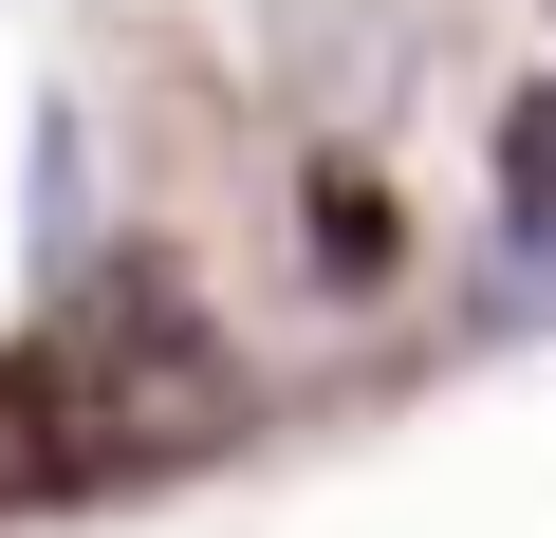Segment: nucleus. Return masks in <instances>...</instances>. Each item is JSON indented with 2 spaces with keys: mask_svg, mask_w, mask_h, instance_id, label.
Wrapping results in <instances>:
<instances>
[{
  "mask_svg": "<svg viewBox=\"0 0 556 538\" xmlns=\"http://www.w3.org/2000/svg\"><path fill=\"white\" fill-rule=\"evenodd\" d=\"M20 409H38V446H56V464H149V446L223 427V353H204V335H186V298L149 279V298L56 316V335H38V372H20Z\"/></svg>",
  "mask_w": 556,
  "mask_h": 538,
  "instance_id": "f257e3e1",
  "label": "nucleus"
},
{
  "mask_svg": "<svg viewBox=\"0 0 556 538\" xmlns=\"http://www.w3.org/2000/svg\"><path fill=\"white\" fill-rule=\"evenodd\" d=\"M501 260H519V279H556V93L501 112Z\"/></svg>",
  "mask_w": 556,
  "mask_h": 538,
  "instance_id": "f03ea898",
  "label": "nucleus"
}]
</instances>
